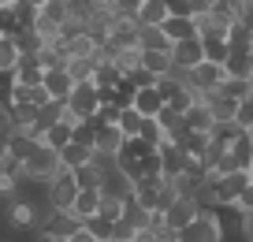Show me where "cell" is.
I'll return each mask as SVG.
<instances>
[{
	"instance_id": "6da1fadb",
	"label": "cell",
	"mask_w": 253,
	"mask_h": 242,
	"mask_svg": "<svg viewBox=\"0 0 253 242\" xmlns=\"http://www.w3.org/2000/svg\"><path fill=\"white\" fill-rule=\"evenodd\" d=\"M179 242H227L223 212H220V209H201L198 220L179 231Z\"/></svg>"
},
{
	"instance_id": "7a4b0ae2",
	"label": "cell",
	"mask_w": 253,
	"mask_h": 242,
	"mask_svg": "<svg viewBox=\"0 0 253 242\" xmlns=\"http://www.w3.org/2000/svg\"><path fill=\"white\" fill-rule=\"evenodd\" d=\"M60 172H63L60 153H56L52 145H45V142H41V145L34 149V153H30V160L23 164V175H26L30 183H41V187H45V183H52Z\"/></svg>"
},
{
	"instance_id": "3957f363",
	"label": "cell",
	"mask_w": 253,
	"mask_h": 242,
	"mask_svg": "<svg viewBox=\"0 0 253 242\" xmlns=\"http://www.w3.org/2000/svg\"><path fill=\"white\" fill-rule=\"evenodd\" d=\"M130 48H142V23H138V19H116L112 38H108V45H104L101 52L112 56V52H130Z\"/></svg>"
},
{
	"instance_id": "277c9868",
	"label": "cell",
	"mask_w": 253,
	"mask_h": 242,
	"mask_svg": "<svg viewBox=\"0 0 253 242\" xmlns=\"http://www.w3.org/2000/svg\"><path fill=\"white\" fill-rule=\"evenodd\" d=\"M101 90H97V82H82L79 90L71 94V101H67V112H71V119H97L101 116Z\"/></svg>"
},
{
	"instance_id": "5b68a950",
	"label": "cell",
	"mask_w": 253,
	"mask_h": 242,
	"mask_svg": "<svg viewBox=\"0 0 253 242\" xmlns=\"http://www.w3.org/2000/svg\"><path fill=\"white\" fill-rule=\"evenodd\" d=\"M45 197H48L52 209H75V201H79V183H75V175L63 168L52 183H45Z\"/></svg>"
},
{
	"instance_id": "8992f818",
	"label": "cell",
	"mask_w": 253,
	"mask_h": 242,
	"mask_svg": "<svg viewBox=\"0 0 253 242\" xmlns=\"http://www.w3.org/2000/svg\"><path fill=\"white\" fill-rule=\"evenodd\" d=\"M171 60H175V71H179V75H190L194 67L205 63V41H201V38L179 41V45L171 48Z\"/></svg>"
},
{
	"instance_id": "52a82bcc",
	"label": "cell",
	"mask_w": 253,
	"mask_h": 242,
	"mask_svg": "<svg viewBox=\"0 0 253 242\" xmlns=\"http://www.w3.org/2000/svg\"><path fill=\"white\" fill-rule=\"evenodd\" d=\"M194 23H198V38L201 41H216V38H227L238 19L231 15V11H209V15H198Z\"/></svg>"
},
{
	"instance_id": "ba28073f",
	"label": "cell",
	"mask_w": 253,
	"mask_h": 242,
	"mask_svg": "<svg viewBox=\"0 0 253 242\" xmlns=\"http://www.w3.org/2000/svg\"><path fill=\"white\" fill-rule=\"evenodd\" d=\"M186 82L198 90V94H205V97H209L212 90H220L223 82H227V71L216 67V63H201V67H194V71L186 75Z\"/></svg>"
},
{
	"instance_id": "9c48e42d",
	"label": "cell",
	"mask_w": 253,
	"mask_h": 242,
	"mask_svg": "<svg viewBox=\"0 0 253 242\" xmlns=\"http://www.w3.org/2000/svg\"><path fill=\"white\" fill-rule=\"evenodd\" d=\"M198 212H201V201H198V197H179V201L164 212V220H168V227H171V231H182V227H190L194 220H198Z\"/></svg>"
},
{
	"instance_id": "30bf717a",
	"label": "cell",
	"mask_w": 253,
	"mask_h": 242,
	"mask_svg": "<svg viewBox=\"0 0 253 242\" xmlns=\"http://www.w3.org/2000/svg\"><path fill=\"white\" fill-rule=\"evenodd\" d=\"M157 216H160V212L145 209L138 197H126V205H123V220L134 227L138 235H142V231H153V227H157Z\"/></svg>"
},
{
	"instance_id": "8fae6325",
	"label": "cell",
	"mask_w": 253,
	"mask_h": 242,
	"mask_svg": "<svg viewBox=\"0 0 253 242\" xmlns=\"http://www.w3.org/2000/svg\"><path fill=\"white\" fill-rule=\"evenodd\" d=\"M160 156H164V179H179L190 168V153L182 145H175V142H164V145H160Z\"/></svg>"
},
{
	"instance_id": "7c38bea8",
	"label": "cell",
	"mask_w": 253,
	"mask_h": 242,
	"mask_svg": "<svg viewBox=\"0 0 253 242\" xmlns=\"http://www.w3.org/2000/svg\"><path fill=\"white\" fill-rule=\"evenodd\" d=\"M82 227H86V220H79L71 209H52V216H48V227H45V231L63 235V239H75Z\"/></svg>"
},
{
	"instance_id": "4fadbf2b",
	"label": "cell",
	"mask_w": 253,
	"mask_h": 242,
	"mask_svg": "<svg viewBox=\"0 0 253 242\" xmlns=\"http://www.w3.org/2000/svg\"><path fill=\"white\" fill-rule=\"evenodd\" d=\"M45 90H48V97L52 101H71V94L79 90V82H75L67 71H45Z\"/></svg>"
},
{
	"instance_id": "5bb4252c",
	"label": "cell",
	"mask_w": 253,
	"mask_h": 242,
	"mask_svg": "<svg viewBox=\"0 0 253 242\" xmlns=\"http://www.w3.org/2000/svg\"><path fill=\"white\" fill-rule=\"evenodd\" d=\"M126 145V134L119 131L116 123H101V131H97V153H108V156H119Z\"/></svg>"
},
{
	"instance_id": "9a60e30c",
	"label": "cell",
	"mask_w": 253,
	"mask_h": 242,
	"mask_svg": "<svg viewBox=\"0 0 253 242\" xmlns=\"http://www.w3.org/2000/svg\"><path fill=\"white\" fill-rule=\"evenodd\" d=\"M101 194H108V197H134V179H130V175L126 172H112V175H104V183H101Z\"/></svg>"
},
{
	"instance_id": "2e32d148",
	"label": "cell",
	"mask_w": 253,
	"mask_h": 242,
	"mask_svg": "<svg viewBox=\"0 0 253 242\" xmlns=\"http://www.w3.org/2000/svg\"><path fill=\"white\" fill-rule=\"evenodd\" d=\"M75 123H79V119H71V112H67V119H63V123H56V127H48L45 131V145H52L56 153H60V149H67L75 142Z\"/></svg>"
},
{
	"instance_id": "e0dca14e",
	"label": "cell",
	"mask_w": 253,
	"mask_h": 242,
	"mask_svg": "<svg viewBox=\"0 0 253 242\" xmlns=\"http://www.w3.org/2000/svg\"><path fill=\"white\" fill-rule=\"evenodd\" d=\"M123 78H126V75H123V71H119V67H116V63H112L104 52L97 56V75H93L97 90H116L119 82H123Z\"/></svg>"
},
{
	"instance_id": "ac0fdd59",
	"label": "cell",
	"mask_w": 253,
	"mask_h": 242,
	"mask_svg": "<svg viewBox=\"0 0 253 242\" xmlns=\"http://www.w3.org/2000/svg\"><path fill=\"white\" fill-rule=\"evenodd\" d=\"M93 153H97V149L79 145V142H71L67 149H60V160H63V168H67V172H79V168L93 164Z\"/></svg>"
},
{
	"instance_id": "d6986e66",
	"label": "cell",
	"mask_w": 253,
	"mask_h": 242,
	"mask_svg": "<svg viewBox=\"0 0 253 242\" xmlns=\"http://www.w3.org/2000/svg\"><path fill=\"white\" fill-rule=\"evenodd\" d=\"M101 205H104V194L101 190H79V201H75V216L79 220H93L101 216Z\"/></svg>"
},
{
	"instance_id": "ffe728a7",
	"label": "cell",
	"mask_w": 253,
	"mask_h": 242,
	"mask_svg": "<svg viewBox=\"0 0 253 242\" xmlns=\"http://www.w3.org/2000/svg\"><path fill=\"white\" fill-rule=\"evenodd\" d=\"M186 123H190V131H201V134H212L216 131V116H212V108H209L205 101H198L194 108L186 112Z\"/></svg>"
},
{
	"instance_id": "44dd1931",
	"label": "cell",
	"mask_w": 253,
	"mask_h": 242,
	"mask_svg": "<svg viewBox=\"0 0 253 242\" xmlns=\"http://www.w3.org/2000/svg\"><path fill=\"white\" fill-rule=\"evenodd\" d=\"M171 38L164 34V26H142V52H171Z\"/></svg>"
},
{
	"instance_id": "7402d4cb",
	"label": "cell",
	"mask_w": 253,
	"mask_h": 242,
	"mask_svg": "<svg viewBox=\"0 0 253 242\" xmlns=\"http://www.w3.org/2000/svg\"><path fill=\"white\" fill-rule=\"evenodd\" d=\"M134 108L142 112L145 119L160 116V112H164V97H160V90H157V86H149V90H138V101H134Z\"/></svg>"
},
{
	"instance_id": "603a6c76",
	"label": "cell",
	"mask_w": 253,
	"mask_h": 242,
	"mask_svg": "<svg viewBox=\"0 0 253 242\" xmlns=\"http://www.w3.org/2000/svg\"><path fill=\"white\" fill-rule=\"evenodd\" d=\"M168 19H171V15H168V0H145L138 23H142V26H164Z\"/></svg>"
},
{
	"instance_id": "cb8c5ba5",
	"label": "cell",
	"mask_w": 253,
	"mask_h": 242,
	"mask_svg": "<svg viewBox=\"0 0 253 242\" xmlns=\"http://www.w3.org/2000/svg\"><path fill=\"white\" fill-rule=\"evenodd\" d=\"M142 67L149 71V75L164 78V75L175 71V60H171V52H142Z\"/></svg>"
},
{
	"instance_id": "d4e9b609",
	"label": "cell",
	"mask_w": 253,
	"mask_h": 242,
	"mask_svg": "<svg viewBox=\"0 0 253 242\" xmlns=\"http://www.w3.org/2000/svg\"><path fill=\"white\" fill-rule=\"evenodd\" d=\"M164 34L171 38V45H179V41L198 38V23H194V19H168V23H164Z\"/></svg>"
},
{
	"instance_id": "484cf974",
	"label": "cell",
	"mask_w": 253,
	"mask_h": 242,
	"mask_svg": "<svg viewBox=\"0 0 253 242\" xmlns=\"http://www.w3.org/2000/svg\"><path fill=\"white\" fill-rule=\"evenodd\" d=\"M11 41L19 45V52H23V56H34V52H41V48H45V41H41V34L34 30V26H23Z\"/></svg>"
},
{
	"instance_id": "4316f807",
	"label": "cell",
	"mask_w": 253,
	"mask_h": 242,
	"mask_svg": "<svg viewBox=\"0 0 253 242\" xmlns=\"http://www.w3.org/2000/svg\"><path fill=\"white\" fill-rule=\"evenodd\" d=\"M227 60H231V41H227V38L205 41V63H216V67H227Z\"/></svg>"
},
{
	"instance_id": "83f0119b",
	"label": "cell",
	"mask_w": 253,
	"mask_h": 242,
	"mask_svg": "<svg viewBox=\"0 0 253 242\" xmlns=\"http://www.w3.org/2000/svg\"><path fill=\"white\" fill-rule=\"evenodd\" d=\"M0 179H26L23 175V160H19L8 145L0 149Z\"/></svg>"
},
{
	"instance_id": "f1b7e54d",
	"label": "cell",
	"mask_w": 253,
	"mask_h": 242,
	"mask_svg": "<svg viewBox=\"0 0 253 242\" xmlns=\"http://www.w3.org/2000/svg\"><path fill=\"white\" fill-rule=\"evenodd\" d=\"M19 60H23L19 45L11 38H0V71H19Z\"/></svg>"
},
{
	"instance_id": "f546056e",
	"label": "cell",
	"mask_w": 253,
	"mask_h": 242,
	"mask_svg": "<svg viewBox=\"0 0 253 242\" xmlns=\"http://www.w3.org/2000/svg\"><path fill=\"white\" fill-rule=\"evenodd\" d=\"M142 123H145V116L138 108H123V116H119V131H123L126 138H138V134H142Z\"/></svg>"
},
{
	"instance_id": "4dcf8cb0",
	"label": "cell",
	"mask_w": 253,
	"mask_h": 242,
	"mask_svg": "<svg viewBox=\"0 0 253 242\" xmlns=\"http://www.w3.org/2000/svg\"><path fill=\"white\" fill-rule=\"evenodd\" d=\"M71 175H75V183H79V190H101V183H104V175L97 172L93 164L79 168V172H71Z\"/></svg>"
},
{
	"instance_id": "1f68e13d",
	"label": "cell",
	"mask_w": 253,
	"mask_h": 242,
	"mask_svg": "<svg viewBox=\"0 0 253 242\" xmlns=\"http://www.w3.org/2000/svg\"><path fill=\"white\" fill-rule=\"evenodd\" d=\"M112 227H116V220H108V216H93V220H86V231L93 235L97 242H112Z\"/></svg>"
},
{
	"instance_id": "d6a6232c",
	"label": "cell",
	"mask_w": 253,
	"mask_h": 242,
	"mask_svg": "<svg viewBox=\"0 0 253 242\" xmlns=\"http://www.w3.org/2000/svg\"><path fill=\"white\" fill-rule=\"evenodd\" d=\"M223 94L235 97V101H246V97H253V82L250 78H227V82H223Z\"/></svg>"
},
{
	"instance_id": "836d02e7",
	"label": "cell",
	"mask_w": 253,
	"mask_h": 242,
	"mask_svg": "<svg viewBox=\"0 0 253 242\" xmlns=\"http://www.w3.org/2000/svg\"><path fill=\"white\" fill-rule=\"evenodd\" d=\"M179 197H182V194H179V187H175L171 179H164V187H160V197H157V212L164 216V212L171 209V205L179 201Z\"/></svg>"
},
{
	"instance_id": "e575fe53",
	"label": "cell",
	"mask_w": 253,
	"mask_h": 242,
	"mask_svg": "<svg viewBox=\"0 0 253 242\" xmlns=\"http://www.w3.org/2000/svg\"><path fill=\"white\" fill-rule=\"evenodd\" d=\"M38 145H41V142L26 138V134H19V138H11V142H8V149H11V153H15V156H19V160H23V164H26V160H30V153H34V149H38Z\"/></svg>"
},
{
	"instance_id": "d590c367",
	"label": "cell",
	"mask_w": 253,
	"mask_h": 242,
	"mask_svg": "<svg viewBox=\"0 0 253 242\" xmlns=\"http://www.w3.org/2000/svg\"><path fill=\"white\" fill-rule=\"evenodd\" d=\"M142 4L145 0H116L112 11H116V19H138L142 15Z\"/></svg>"
},
{
	"instance_id": "8d00e7d4",
	"label": "cell",
	"mask_w": 253,
	"mask_h": 242,
	"mask_svg": "<svg viewBox=\"0 0 253 242\" xmlns=\"http://www.w3.org/2000/svg\"><path fill=\"white\" fill-rule=\"evenodd\" d=\"M168 15L171 19H194V0H168Z\"/></svg>"
},
{
	"instance_id": "74e56055",
	"label": "cell",
	"mask_w": 253,
	"mask_h": 242,
	"mask_svg": "<svg viewBox=\"0 0 253 242\" xmlns=\"http://www.w3.org/2000/svg\"><path fill=\"white\" fill-rule=\"evenodd\" d=\"M123 197H108L104 194V205H101V216H108V220H123Z\"/></svg>"
},
{
	"instance_id": "f35d334b",
	"label": "cell",
	"mask_w": 253,
	"mask_h": 242,
	"mask_svg": "<svg viewBox=\"0 0 253 242\" xmlns=\"http://www.w3.org/2000/svg\"><path fill=\"white\" fill-rule=\"evenodd\" d=\"M112 242H138V231L126 220H116V227H112Z\"/></svg>"
},
{
	"instance_id": "ab89813d",
	"label": "cell",
	"mask_w": 253,
	"mask_h": 242,
	"mask_svg": "<svg viewBox=\"0 0 253 242\" xmlns=\"http://www.w3.org/2000/svg\"><path fill=\"white\" fill-rule=\"evenodd\" d=\"M119 116H123V108H119V104H101V116H97V119H101V123H116L119 127Z\"/></svg>"
},
{
	"instance_id": "60d3db41",
	"label": "cell",
	"mask_w": 253,
	"mask_h": 242,
	"mask_svg": "<svg viewBox=\"0 0 253 242\" xmlns=\"http://www.w3.org/2000/svg\"><path fill=\"white\" fill-rule=\"evenodd\" d=\"M235 209H242V212H253V183L246 187V194L238 197V205H235Z\"/></svg>"
},
{
	"instance_id": "b9f144b4",
	"label": "cell",
	"mask_w": 253,
	"mask_h": 242,
	"mask_svg": "<svg viewBox=\"0 0 253 242\" xmlns=\"http://www.w3.org/2000/svg\"><path fill=\"white\" fill-rule=\"evenodd\" d=\"M38 242H71V239H63V235H52V231H41Z\"/></svg>"
},
{
	"instance_id": "7bdbcfd3",
	"label": "cell",
	"mask_w": 253,
	"mask_h": 242,
	"mask_svg": "<svg viewBox=\"0 0 253 242\" xmlns=\"http://www.w3.org/2000/svg\"><path fill=\"white\" fill-rule=\"evenodd\" d=\"M71 242H97V239H93V235H89V231H86V227H82V231H79V235H75V239H71Z\"/></svg>"
},
{
	"instance_id": "ee69618b",
	"label": "cell",
	"mask_w": 253,
	"mask_h": 242,
	"mask_svg": "<svg viewBox=\"0 0 253 242\" xmlns=\"http://www.w3.org/2000/svg\"><path fill=\"white\" fill-rule=\"evenodd\" d=\"M138 242H160V235L157 231H142V235H138Z\"/></svg>"
},
{
	"instance_id": "f6af8a7d",
	"label": "cell",
	"mask_w": 253,
	"mask_h": 242,
	"mask_svg": "<svg viewBox=\"0 0 253 242\" xmlns=\"http://www.w3.org/2000/svg\"><path fill=\"white\" fill-rule=\"evenodd\" d=\"M97 4H116V0H97Z\"/></svg>"
},
{
	"instance_id": "bcb514c9",
	"label": "cell",
	"mask_w": 253,
	"mask_h": 242,
	"mask_svg": "<svg viewBox=\"0 0 253 242\" xmlns=\"http://www.w3.org/2000/svg\"><path fill=\"white\" fill-rule=\"evenodd\" d=\"M250 138H253V127H250Z\"/></svg>"
},
{
	"instance_id": "7dc6e473",
	"label": "cell",
	"mask_w": 253,
	"mask_h": 242,
	"mask_svg": "<svg viewBox=\"0 0 253 242\" xmlns=\"http://www.w3.org/2000/svg\"><path fill=\"white\" fill-rule=\"evenodd\" d=\"M250 175H253V164H250Z\"/></svg>"
}]
</instances>
